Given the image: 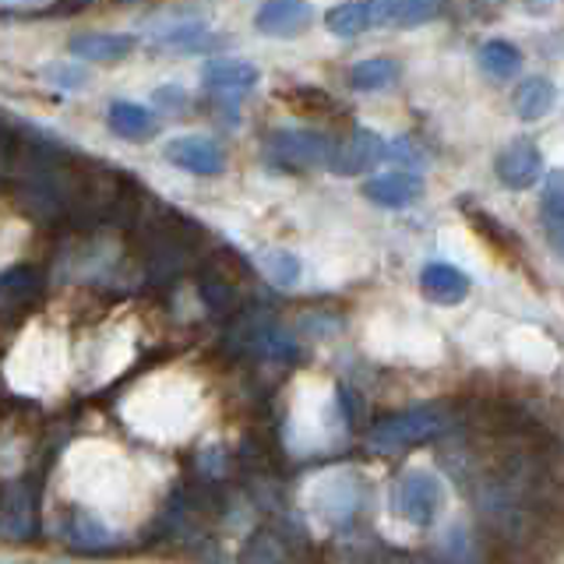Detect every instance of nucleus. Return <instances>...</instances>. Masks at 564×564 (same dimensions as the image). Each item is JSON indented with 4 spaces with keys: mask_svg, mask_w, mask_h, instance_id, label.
I'll return each instance as SVG.
<instances>
[{
    "mask_svg": "<svg viewBox=\"0 0 564 564\" xmlns=\"http://www.w3.org/2000/svg\"><path fill=\"white\" fill-rule=\"evenodd\" d=\"M35 286H40V275H35L32 269H11L0 275V307L8 304H25V300L35 293Z\"/></svg>",
    "mask_w": 564,
    "mask_h": 564,
    "instance_id": "412c9836",
    "label": "nucleus"
},
{
    "mask_svg": "<svg viewBox=\"0 0 564 564\" xmlns=\"http://www.w3.org/2000/svg\"><path fill=\"white\" fill-rule=\"evenodd\" d=\"M395 78H399V64L392 57H370V61L352 64L349 70V85L357 88V93H378V88H388Z\"/></svg>",
    "mask_w": 564,
    "mask_h": 564,
    "instance_id": "f3484780",
    "label": "nucleus"
},
{
    "mask_svg": "<svg viewBox=\"0 0 564 564\" xmlns=\"http://www.w3.org/2000/svg\"><path fill=\"white\" fill-rule=\"evenodd\" d=\"M325 25H328L332 35L352 40V35H360V32H367L370 25H375V22H370V4H367V0H346V4L332 8L325 14Z\"/></svg>",
    "mask_w": 564,
    "mask_h": 564,
    "instance_id": "a211bd4d",
    "label": "nucleus"
},
{
    "mask_svg": "<svg viewBox=\"0 0 564 564\" xmlns=\"http://www.w3.org/2000/svg\"><path fill=\"white\" fill-rule=\"evenodd\" d=\"M494 173H498V181L505 187L525 191V187H533L540 176H543V155H540V149L529 138H516L498 155V163H494Z\"/></svg>",
    "mask_w": 564,
    "mask_h": 564,
    "instance_id": "20e7f679",
    "label": "nucleus"
},
{
    "mask_svg": "<svg viewBox=\"0 0 564 564\" xmlns=\"http://www.w3.org/2000/svg\"><path fill=\"white\" fill-rule=\"evenodd\" d=\"M205 85L212 93H247V88H254L261 70L247 61H234V57H223V61H208L205 70H202Z\"/></svg>",
    "mask_w": 564,
    "mask_h": 564,
    "instance_id": "f8f14e48",
    "label": "nucleus"
},
{
    "mask_svg": "<svg viewBox=\"0 0 564 564\" xmlns=\"http://www.w3.org/2000/svg\"><path fill=\"white\" fill-rule=\"evenodd\" d=\"M335 141L328 134H317V131H272L269 141H264V159L279 170H322L332 166L335 159Z\"/></svg>",
    "mask_w": 564,
    "mask_h": 564,
    "instance_id": "f03ea898",
    "label": "nucleus"
},
{
    "mask_svg": "<svg viewBox=\"0 0 564 564\" xmlns=\"http://www.w3.org/2000/svg\"><path fill=\"white\" fill-rule=\"evenodd\" d=\"M163 155L170 159L173 166H181L194 176H219L226 159L223 149L216 145L212 138H198V134H187V138H173L170 145L163 149Z\"/></svg>",
    "mask_w": 564,
    "mask_h": 564,
    "instance_id": "39448f33",
    "label": "nucleus"
},
{
    "mask_svg": "<svg viewBox=\"0 0 564 564\" xmlns=\"http://www.w3.org/2000/svg\"><path fill=\"white\" fill-rule=\"evenodd\" d=\"M202 300L208 304V311L216 314H229L237 307V279L223 272L219 264H208L202 272Z\"/></svg>",
    "mask_w": 564,
    "mask_h": 564,
    "instance_id": "dca6fc26",
    "label": "nucleus"
},
{
    "mask_svg": "<svg viewBox=\"0 0 564 564\" xmlns=\"http://www.w3.org/2000/svg\"><path fill=\"white\" fill-rule=\"evenodd\" d=\"M543 212L554 223H564V166L546 173V181H543Z\"/></svg>",
    "mask_w": 564,
    "mask_h": 564,
    "instance_id": "5701e85b",
    "label": "nucleus"
},
{
    "mask_svg": "<svg viewBox=\"0 0 564 564\" xmlns=\"http://www.w3.org/2000/svg\"><path fill=\"white\" fill-rule=\"evenodd\" d=\"M314 22V11L307 0H261L254 14V29L264 35H300Z\"/></svg>",
    "mask_w": 564,
    "mask_h": 564,
    "instance_id": "0eeeda50",
    "label": "nucleus"
},
{
    "mask_svg": "<svg viewBox=\"0 0 564 564\" xmlns=\"http://www.w3.org/2000/svg\"><path fill=\"white\" fill-rule=\"evenodd\" d=\"M67 536L75 540L85 551H102V546H110V529H106L99 519H93L88 511H70L67 519Z\"/></svg>",
    "mask_w": 564,
    "mask_h": 564,
    "instance_id": "aec40b11",
    "label": "nucleus"
},
{
    "mask_svg": "<svg viewBox=\"0 0 564 564\" xmlns=\"http://www.w3.org/2000/svg\"><path fill=\"white\" fill-rule=\"evenodd\" d=\"M243 343L251 352H258V357H275V360H290L296 357V346H293V335L286 328H279L275 322H269V317H261V322H251L243 325Z\"/></svg>",
    "mask_w": 564,
    "mask_h": 564,
    "instance_id": "ddd939ff",
    "label": "nucleus"
},
{
    "mask_svg": "<svg viewBox=\"0 0 564 564\" xmlns=\"http://www.w3.org/2000/svg\"><path fill=\"white\" fill-rule=\"evenodd\" d=\"M458 427V416L448 410V405H416V410L405 413H392L378 420L370 427V445L381 452H405L416 445H427V441L448 437Z\"/></svg>",
    "mask_w": 564,
    "mask_h": 564,
    "instance_id": "f257e3e1",
    "label": "nucleus"
},
{
    "mask_svg": "<svg viewBox=\"0 0 564 564\" xmlns=\"http://www.w3.org/2000/svg\"><path fill=\"white\" fill-rule=\"evenodd\" d=\"M480 67L487 70L490 78H516L519 75V67H522V53L505 43V40H490L480 46Z\"/></svg>",
    "mask_w": 564,
    "mask_h": 564,
    "instance_id": "6ab92c4d",
    "label": "nucleus"
},
{
    "mask_svg": "<svg viewBox=\"0 0 564 564\" xmlns=\"http://www.w3.org/2000/svg\"><path fill=\"white\" fill-rule=\"evenodd\" d=\"M420 286H423V296L434 300V304L452 307V304H463V300L469 296L473 282L466 272L452 269V264H445V261H434L420 272Z\"/></svg>",
    "mask_w": 564,
    "mask_h": 564,
    "instance_id": "9b49d317",
    "label": "nucleus"
},
{
    "mask_svg": "<svg viewBox=\"0 0 564 564\" xmlns=\"http://www.w3.org/2000/svg\"><path fill=\"white\" fill-rule=\"evenodd\" d=\"M134 35H120V32H82L67 43V50L75 53L78 61H93V64H117L134 53Z\"/></svg>",
    "mask_w": 564,
    "mask_h": 564,
    "instance_id": "9d476101",
    "label": "nucleus"
},
{
    "mask_svg": "<svg viewBox=\"0 0 564 564\" xmlns=\"http://www.w3.org/2000/svg\"><path fill=\"white\" fill-rule=\"evenodd\" d=\"M423 194V181L410 170H395V173H381L375 181L364 184V198H370L381 208H405L420 202Z\"/></svg>",
    "mask_w": 564,
    "mask_h": 564,
    "instance_id": "1a4fd4ad",
    "label": "nucleus"
},
{
    "mask_svg": "<svg viewBox=\"0 0 564 564\" xmlns=\"http://www.w3.org/2000/svg\"><path fill=\"white\" fill-rule=\"evenodd\" d=\"M511 102H516V113L522 120H540L543 113H551L554 110V102H557V88L554 82H546V78H529L516 88V96H511Z\"/></svg>",
    "mask_w": 564,
    "mask_h": 564,
    "instance_id": "2eb2a0df",
    "label": "nucleus"
},
{
    "mask_svg": "<svg viewBox=\"0 0 564 564\" xmlns=\"http://www.w3.org/2000/svg\"><path fill=\"white\" fill-rule=\"evenodd\" d=\"M384 141L381 134L367 131V128H357L352 131L339 149H335V159H332V170L339 176H357L364 170H370L378 163V159H384Z\"/></svg>",
    "mask_w": 564,
    "mask_h": 564,
    "instance_id": "6e6552de",
    "label": "nucleus"
},
{
    "mask_svg": "<svg viewBox=\"0 0 564 564\" xmlns=\"http://www.w3.org/2000/svg\"><path fill=\"white\" fill-rule=\"evenodd\" d=\"M8 145H11V134L0 128V170H4V159H8Z\"/></svg>",
    "mask_w": 564,
    "mask_h": 564,
    "instance_id": "393cba45",
    "label": "nucleus"
},
{
    "mask_svg": "<svg viewBox=\"0 0 564 564\" xmlns=\"http://www.w3.org/2000/svg\"><path fill=\"white\" fill-rule=\"evenodd\" d=\"M46 78L57 85V88H67V93H75V88L85 85V67L82 64H57V67H46Z\"/></svg>",
    "mask_w": 564,
    "mask_h": 564,
    "instance_id": "b1692460",
    "label": "nucleus"
},
{
    "mask_svg": "<svg viewBox=\"0 0 564 564\" xmlns=\"http://www.w3.org/2000/svg\"><path fill=\"white\" fill-rule=\"evenodd\" d=\"M106 123H110V131L128 138V141H141V138H152L155 134V117L145 110V106L138 102H128V99H117L110 102V117H106Z\"/></svg>",
    "mask_w": 564,
    "mask_h": 564,
    "instance_id": "4468645a",
    "label": "nucleus"
},
{
    "mask_svg": "<svg viewBox=\"0 0 564 564\" xmlns=\"http://www.w3.org/2000/svg\"><path fill=\"white\" fill-rule=\"evenodd\" d=\"M370 22L381 29H413L427 25L445 11V0H367Z\"/></svg>",
    "mask_w": 564,
    "mask_h": 564,
    "instance_id": "423d86ee",
    "label": "nucleus"
},
{
    "mask_svg": "<svg viewBox=\"0 0 564 564\" xmlns=\"http://www.w3.org/2000/svg\"><path fill=\"white\" fill-rule=\"evenodd\" d=\"M441 505H445V487L431 473L410 469L392 484V511L410 525L427 529L437 519Z\"/></svg>",
    "mask_w": 564,
    "mask_h": 564,
    "instance_id": "7ed1b4c3",
    "label": "nucleus"
},
{
    "mask_svg": "<svg viewBox=\"0 0 564 564\" xmlns=\"http://www.w3.org/2000/svg\"><path fill=\"white\" fill-rule=\"evenodd\" d=\"M261 269L275 282V286H293V282L300 279V261L290 251H264Z\"/></svg>",
    "mask_w": 564,
    "mask_h": 564,
    "instance_id": "4be33fe9",
    "label": "nucleus"
}]
</instances>
